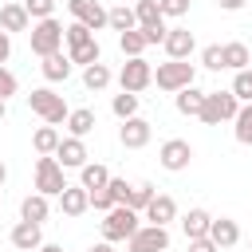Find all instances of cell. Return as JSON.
Returning <instances> with one entry per match:
<instances>
[{"label":"cell","instance_id":"obj_44","mask_svg":"<svg viewBox=\"0 0 252 252\" xmlns=\"http://www.w3.org/2000/svg\"><path fill=\"white\" fill-rule=\"evenodd\" d=\"M189 252H220V248H217L209 236H193V240H189Z\"/></svg>","mask_w":252,"mask_h":252},{"label":"cell","instance_id":"obj_24","mask_svg":"<svg viewBox=\"0 0 252 252\" xmlns=\"http://www.w3.org/2000/svg\"><path fill=\"white\" fill-rule=\"evenodd\" d=\"M110 181V169L102 165V161H87V165H79V185L83 189H102Z\"/></svg>","mask_w":252,"mask_h":252},{"label":"cell","instance_id":"obj_12","mask_svg":"<svg viewBox=\"0 0 252 252\" xmlns=\"http://www.w3.org/2000/svg\"><path fill=\"white\" fill-rule=\"evenodd\" d=\"M67 8H71V16H75L79 24H87L91 32H102V28H106V8H102L98 0H67Z\"/></svg>","mask_w":252,"mask_h":252},{"label":"cell","instance_id":"obj_19","mask_svg":"<svg viewBox=\"0 0 252 252\" xmlns=\"http://www.w3.org/2000/svg\"><path fill=\"white\" fill-rule=\"evenodd\" d=\"M39 71H43V79H47V83H67V79H71V71H75V63H71L63 51H55V55H43Z\"/></svg>","mask_w":252,"mask_h":252},{"label":"cell","instance_id":"obj_47","mask_svg":"<svg viewBox=\"0 0 252 252\" xmlns=\"http://www.w3.org/2000/svg\"><path fill=\"white\" fill-rule=\"evenodd\" d=\"M91 252H114V244H110V240H102V244H91Z\"/></svg>","mask_w":252,"mask_h":252},{"label":"cell","instance_id":"obj_50","mask_svg":"<svg viewBox=\"0 0 252 252\" xmlns=\"http://www.w3.org/2000/svg\"><path fill=\"white\" fill-rule=\"evenodd\" d=\"M4 181H8V165L0 161V185H4Z\"/></svg>","mask_w":252,"mask_h":252},{"label":"cell","instance_id":"obj_48","mask_svg":"<svg viewBox=\"0 0 252 252\" xmlns=\"http://www.w3.org/2000/svg\"><path fill=\"white\" fill-rule=\"evenodd\" d=\"M35 252H63V248H59V244H39Z\"/></svg>","mask_w":252,"mask_h":252},{"label":"cell","instance_id":"obj_41","mask_svg":"<svg viewBox=\"0 0 252 252\" xmlns=\"http://www.w3.org/2000/svg\"><path fill=\"white\" fill-rule=\"evenodd\" d=\"M158 4H161V16H173V20L189 12V0H158Z\"/></svg>","mask_w":252,"mask_h":252},{"label":"cell","instance_id":"obj_36","mask_svg":"<svg viewBox=\"0 0 252 252\" xmlns=\"http://www.w3.org/2000/svg\"><path fill=\"white\" fill-rule=\"evenodd\" d=\"M228 91L236 94V102H252V71H248V67H244V71H236Z\"/></svg>","mask_w":252,"mask_h":252},{"label":"cell","instance_id":"obj_3","mask_svg":"<svg viewBox=\"0 0 252 252\" xmlns=\"http://www.w3.org/2000/svg\"><path fill=\"white\" fill-rule=\"evenodd\" d=\"M28 106H32V114H39L47 126H59V122H67V102H63V94H55L51 87H35L32 94H28Z\"/></svg>","mask_w":252,"mask_h":252},{"label":"cell","instance_id":"obj_51","mask_svg":"<svg viewBox=\"0 0 252 252\" xmlns=\"http://www.w3.org/2000/svg\"><path fill=\"white\" fill-rule=\"evenodd\" d=\"M248 248H252V240H248Z\"/></svg>","mask_w":252,"mask_h":252},{"label":"cell","instance_id":"obj_42","mask_svg":"<svg viewBox=\"0 0 252 252\" xmlns=\"http://www.w3.org/2000/svg\"><path fill=\"white\" fill-rule=\"evenodd\" d=\"M106 185H110V193H114V205H126V197H130V181H122V177H110Z\"/></svg>","mask_w":252,"mask_h":252},{"label":"cell","instance_id":"obj_14","mask_svg":"<svg viewBox=\"0 0 252 252\" xmlns=\"http://www.w3.org/2000/svg\"><path fill=\"white\" fill-rule=\"evenodd\" d=\"M87 146H83V138H59V146H55V161L63 165V169H79V165H87Z\"/></svg>","mask_w":252,"mask_h":252},{"label":"cell","instance_id":"obj_22","mask_svg":"<svg viewBox=\"0 0 252 252\" xmlns=\"http://www.w3.org/2000/svg\"><path fill=\"white\" fill-rule=\"evenodd\" d=\"M47 213H51V205H47L43 193H28V197L20 201V220H35V224H43Z\"/></svg>","mask_w":252,"mask_h":252},{"label":"cell","instance_id":"obj_2","mask_svg":"<svg viewBox=\"0 0 252 252\" xmlns=\"http://www.w3.org/2000/svg\"><path fill=\"white\" fill-rule=\"evenodd\" d=\"M193 79H197V67H193L189 59H165V63H158V71H154L158 91H169V94H177V91L189 87Z\"/></svg>","mask_w":252,"mask_h":252},{"label":"cell","instance_id":"obj_29","mask_svg":"<svg viewBox=\"0 0 252 252\" xmlns=\"http://www.w3.org/2000/svg\"><path fill=\"white\" fill-rule=\"evenodd\" d=\"M118 47H122V55H126V59H134V55H142L150 43H146L142 28H130V32H118Z\"/></svg>","mask_w":252,"mask_h":252},{"label":"cell","instance_id":"obj_9","mask_svg":"<svg viewBox=\"0 0 252 252\" xmlns=\"http://www.w3.org/2000/svg\"><path fill=\"white\" fill-rule=\"evenodd\" d=\"M158 161H161V169L181 173V169H189V161H193V146H189L185 138H169V142H161Z\"/></svg>","mask_w":252,"mask_h":252},{"label":"cell","instance_id":"obj_38","mask_svg":"<svg viewBox=\"0 0 252 252\" xmlns=\"http://www.w3.org/2000/svg\"><path fill=\"white\" fill-rule=\"evenodd\" d=\"M87 193H91V209H98V213L114 209V193H110V185H102V189H87Z\"/></svg>","mask_w":252,"mask_h":252},{"label":"cell","instance_id":"obj_32","mask_svg":"<svg viewBox=\"0 0 252 252\" xmlns=\"http://www.w3.org/2000/svg\"><path fill=\"white\" fill-rule=\"evenodd\" d=\"M59 138H63V134H59L55 126H47V122H43V126H39V130L32 134V146H35V154H55Z\"/></svg>","mask_w":252,"mask_h":252},{"label":"cell","instance_id":"obj_43","mask_svg":"<svg viewBox=\"0 0 252 252\" xmlns=\"http://www.w3.org/2000/svg\"><path fill=\"white\" fill-rule=\"evenodd\" d=\"M165 32H169L165 24H150V28H142V35H146V43H150V47H154V43H161V39H165Z\"/></svg>","mask_w":252,"mask_h":252},{"label":"cell","instance_id":"obj_6","mask_svg":"<svg viewBox=\"0 0 252 252\" xmlns=\"http://www.w3.org/2000/svg\"><path fill=\"white\" fill-rule=\"evenodd\" d=\"M63 189H67L63 165L55 161V154H39V158H35V193H43V197H59Z\"/></svg>","mask_w":252,"mask_h":252},{"label":"cell","instance_id":"obj_7","mask_svg":"<svg viewBox=\"0 0 252 252\" xmlns=\"http://www.w3.org/2000/svg\"><path fill=\"white\" fill-rule=\"evenodd\" d=\"M150 83H154V67H150L142 55H134V59H126V63H122V71H118V87H122V91L142 94Z\"/></svg>","mask_w":252,"mask_h":252},{"label":"cell","instance_id":"obj_33","mask_svg":"<svg viewBox=\"0 0 252 252\" xmlns=\"http://www.w3.org/2000/svg\"><path fill=\"white\" fill-rule=\"evenodd\" d=\"M154 193H158V189H154L150 181H138V185H130V197H126V205L142 213V209H146V205L154 201Z\"/></svg>","mask_w":252,"mask_h":252},{"label":"cell","instance_id":"obj_17","mask_svg":"<svg viewBox=\"0 0 252 252\" xmlns=\"http://www.w3.org/2000/svg\"><path fill=\"white\" fill-rule=\"evenodd\" d=\"M173 106H177V114L197 118V114H201V106H205V91H201L197 83H189V87H181V91L173 94Z\"/></svg>","mask_w":252,"mask_h":252},{"label":"cell","instance_id":"obj_4","mask_svg":"<svg viewBox=\"0 0 252 252\" xmlns=\"http://www.w3.org/2000/svg\"><path fill=\"white\" fill-rule=\"evenodd\" d=\"M236 110H240V102H236L232 91H205V106H201L197 118L205 126H220V122H232Z\"/></svg>","mask_w":252,"mask_h":252},{"label":"cell","instance_id":"obj_23","mask_svg":"<svg viewBox=\"0 0 252 252\" xmlns=\"http://www.w3.org/2000/svg\"><path fill=\"white\" fill-rule=\"evenodd\" d=\"M110 79H114V75H110V67H106L102 59L83 67V87H87V91H106V87H110Z\"/></svg>","mask_w":252,"mask_h":252},{"label":"cell","instance_id":"obj_26","mask_svg":"<svg viewBox=\"0 0 252 252\" xmlns=\"http://www.w3.org/2000/svg\"><path fill=\"white\" fill-rule=\"evenodd\" d=\"M63 126L71 130V138H87V134L94 130V110L79 106V110H71V114H67V122H63Z\"/></svg>","mask_w":252,"mask_h":252},{"label":"cell","instance_id":"obj_5","mask_svg":"<svg viewBox=\"0 0 252 252\" xmlns=\"http://www.w3.org/2000/svg\"><path fill=\"white\" fill-rule=\"evenodd\" d=\"M32 51L43 59V55H55V51H63V24L55 20V16H47V20H35L32 24Z\"/></svg>","mask_w":252,"mask_h":252},{"label":"cell","instance_id":"obj_49","mask_svg":"<svg viewBox=\"0 0 252 252\" xmlns=\"http://www.w3.org/2000/svg\"><path fill=\"white\" fill-rule=\"evenodd\" d=\"M8 118V98H0V122Z\"/></svg>","mask_w":252,"mask_h":252},{"label":"cell","instance_id":"obj_13","mask_svg":"<svg viewBox=\"0 0 252 252\" xmlns=\"http://www.w3.org/2000/svg\"><path fill=\"white\" fill-rule=\"evenodd\" d=\"M161 47H165V55H169V59H189V55L197 51V39H193V32H189V28H169V32H165V39H161Z\"/></svg>","mask_w":252,"mask_h":252},{"label":"cell","instance_id":"obj_8","mask_svg":"<svg viewBox=\"0 0 252 252\" xmlns=\"http://www.w3.org/2000/svg\"><path fill=\"white\" fill-rule=\"evenodd\" d=\"M130 252H165L169 248V228L165 224H138V232L126 240Z\"/></svg>","mask_w":252,"mask_h":252},{"label":"cell","instance_id":"obj_30","mask_svg":"<svg viewBox=\"0 0 252 252\" xmlns=\"http://www.w3.org/2000/svg\"><path fill=\"white\" fill-rule=\"evenodd\" d=\"M67 59L79 63V67H87V63H98L102 59V47H98V39H87L79 47H67Z\"/></svg>","mask_w":252,"mask_h":252},{"label":"cell","instance_id":"obj_16","mask_svg":"<svg viewBox=\"0 0 252 252\" xmlns=\"http://www.w3.org/2000/svg\"><path fill=\"white\" fill-rule=\"evenodd\" d=\"M142 217L150 224H169V220H177V201L169 193H154V201L142 209Z\"/></svg>","mask_w":252,"mask_h":252},{"label":"cell","instance_id":"obj_18","mask_svg":"<svg viewBox=\"0 0 252 252\" xmlns=\"http://www.w3.org/2000/svg\"><path fill=\"white\" fill-rule=\"evenodd\" d=\"M59 209H63V217H83V213L91 209V193H87L83 185H67V189L59 193Z\"/></svg>","mask_w":252,"mask_h":252},{"label":"cell","instance_id":"obj_31","mask_svg":"<svg viewBox=\"0 0 252 252\" xmlns=\"http://www.w3.org/2000/svg\"><path fill=\"white\" fill-rule=\"evenodd\" d=\"M106 28H114V32H130V28H138V20H134V8H126V4H118V8H106Z\"/></svg>","mask_w":252,"mask_h":252},{"label":"cell","instance_id":"obj_34","mask_svg":"<svg viewBox=\"0 0 252 252\" xmlns=\"http://www.w3.org/2000/svg\"><path fill=\"white\" fill-rule=\"evenodd\" d=\"M87 39H94V32H91L87 24L71 20V24L63 28V43H67V47H79V43H87Z\"/></svg>","mask_w":252,"mask_h":252},{"label":"cell","instance_id":"obj_27","mask_svg":"<svg viewBox=\"0 0 252 252\" xmlns=\"http://www.w3.org/2000/svg\"><path fill=\"white\" fill-rule=\"evenodd\" d=\"M232 134L240 146H252V102H240V110L232 118Z\"/></svg>","mask_w":252,"mask_h":252},{"label":"cell","instance_id":"obj_10","mask_svg":"<svg viewBox=\"0 0 252 252\" xmlns=\"http://www.w3.org/2000/svg\"><path fill=\"white\" fill-rule=\"evenodd\" d=\"M154 138V126L146 122V118H122V126H118V142L126 146V150H142L146 142Z\"/></svg>","mask_w":252,"mask_h":252},{"label":"cell","instance_id":"obj_40","mask_svg":"<svg viewBox=\"0 0 252 252\" xmlns=\"http://www.w3.org/2000/svg\"><path fill=\"white\" fill-rule=\"evenodd\" d=\"M16 91H20V79H16L8 67H0V98H12Z\"/></svg>","mask_w":252,"mask_h":252},{"label":"cell","instance_id":"obj_52","mask_svg":"<svg viewBox=\"0 0 252 252\" xmlns=\"http://www.w3.org/2000/svg\"><path fill=\"white\" fill-rule=\"evenodd\" d=\"M165 252H169V248H165Z\"/></svg>","mask_w":252,"mask_h":252},{"label":"cell","instance_id":"obj_46","mask_svg":"<svg viewBox=\"0 0 252 252\" xmlns=\"http://www.w3.org/2000/svg\"><path fill=\"white\" fill-rule=\"evenodd\" d=\"M217 4H220V12H240L248 0H217Z\"/></svg>","mask_w":252,"mask_h":252},{"label":"cell","instance_id":"obj_25","mask_svg":"<svg viewBox=\"0 0 252 252\" xmlns=\"http://www.w3.org/2000/svg\"><path fill=\"white\" fill-rule=\"evenodd\" d=\"M209 213L205 209H189L185 217H181V232H185V240H193V236H209Z\"/></svg>","mask_w":252,"mask_h":252},{"label":"cell","instance_id":"obj_35","mask_svg":"<svg viewBox=\"0 0 252 252\" xmlns=\"http://www.w3.org/2000/svg\"><path fill=\"white\" fill-rule=\"evenodd\" d=\"M110 110H114V118H134V114H138V94H130V91L114 94Z\"/></svg>","mask_w":252,"mask_h":252},{"label":"cell","instance_id":"obj_21","mask_svg":"<svg viewBox=\"0 0 252 252\" xmlns=\"http://www.w3.org/2000/svg\"><path fill=\"white\" fill-rule=\"evenodd\" d=\"M220 59H224L228 71H244V67L252 63V51H248V43L232 39V43H220Z\"/></svg>","mask_w":252,"mask_h":252},{"label":"cell","instance_id":"obj_15","mask_svg":"<svg viewBox=\"0 0 252 252\" xmlns=\"http://www.w3.org/2000/svg\"><path fill=\"white\" fill-rule=\"evenodd\" d=\"M209 240H213L217 248H236V244H240V224H236L232 217H213V220H209Z\"/></svg>","mask_w":252,"mask_h":252},{"label":"cell","instance_id":"obj_37","mask_svg":"<svg viewBox=\"0 0 252 252\" xmlns=\"http://www.w3.org/2000/svg\"><path fill=\"white\" fill-rule=\"evenodd\" d=\"M55 4L59 0H24V12L32 20H47V16H55Z\"/></svg>","mask_w":252,"mask_h":252},{"label":"cell","instance_id":"obj_1","mask_svg":"<svg viewBox=\"0 0 252 252\" xmlns=\"http://www.w3.org/2000/svg\"><path fill=\"white\" fill-rule=\"evenodd\" d=\"M138 220H142V213L138 209H130V205H114V209H106L102 213V240H130L134 232H138Z\"/></svg>","mask_w":252,"mask_h":252},{"label":"cell","instance_id":"obj_39","mask_svg":"<svg viewBox=\"0 0 252 252\" xmlns=\"http://www.w3.org/2000/svg\"><path fill=\"white\" fill-rule=\"evenodd\" d=\"M201 67H209V71H224V59H220V43H209V47L201 51Z\"/></svg>","mask_w":252,"mask_h":252},{"label":"cell","instance_id":"obj_28","mask_svg":"<svg viewBox=\"0 0 252 252\" xmlns=\"http://www.w3.org/2000/svg\"><path fill=\"white\" fill-rule=\"evenodd\" d=\"M134 20H138V28L165 24V16H161V4H158V0H138V4H134Z\"/></svg>","mask_w":252,"mask_h":252},{"label":"cell","instance_id":"obj_20","mask_svg":"<svg viewBox=\"0 0 252 252\" xmlns=\"http://www.w3.org/2000/svg\"><path fill=\"white\" fill-rule=\"evenodd\" d=\"M32 28V16L24 12V4H4L0 8V32H28Z\"/></svg>","mask_w":252,"mask_h":252},{"label":"cell","instance_id":"obj_45","mask_svg":"<svg viewBox=\"0 0 252 252\" xmlns=\"http://www.w3.org/2000/svg\"><path fill=\"white\" fill-rule=\"evenodd\" d=\"M8 59H12V35H8V32H0V67H4Z\"/></svg>","mask_w":252,"mask_h":252},{"label":"cell","instance_id":"obj_11","mask_svg":"<svg viewBox=\"0 0 252 252\" xmlns=\"http://www.w3.org/2000/svg\"><path fill=\"white\" fill-rule=\"evenodd\" d=\"M8 240H12V248H20V252H35V248L43 244V224H35V220H16L12 232H8Z\"/></svg>","mask_w":252,"mask_h":252}]
</instances>
